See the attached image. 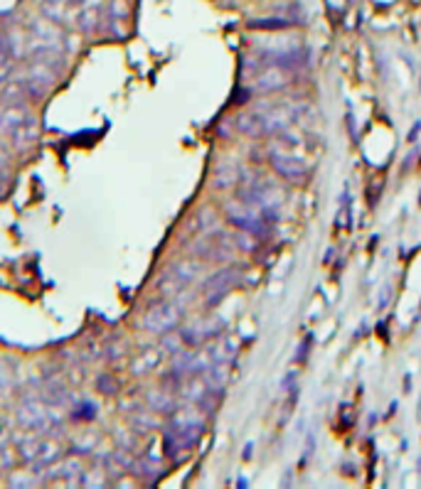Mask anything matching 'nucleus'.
<instances>
[{
  "instance_id": "14",
  "label": "nucleus",
  "mask_w": 421,
  "mask_h": 489,
  "mask_svg": "<svg viewBox=\"0 0 421 489\" xmlns=\"http://www.w3.org/2000/svg\"><path fill=\"white\" fill-rule=\"evenodd\" d=\"M3 172H6V155L0 150V177H3Z\"/></svg>"
},
{
  "instance_id": "13",
  "label": "nucleus",
  "mask_w": 421,
  "mask_h": 489,
  "mask_svg": "<svg viewBox=\"0 0 421 489\" xmlns=\"http://www.w3.org/2000/svg\"><path fill=\"white\" fill-rule=\"evenodd\" d=\"M11 386V374H8V369H0V389H8Z\"/></svg>"
},
{
  "instance_id": "12",
  "label": "nucleus",
  "mask_w": 421,
  "mask_h": 489,
  "mask_svg": "<svg viewBox=\"0 0 421 489\" xmlns=\"http://www.w3.org/2000/svg\"><path fill=\"white\" fill-rule=\"evenodd\" d=\"M158 364V352H148V354H143L138 361L133 364V371H148V369H153V366Z\"/></svg>"
},
{
  "instance_id": "3",
  "label": "nucleus",
  "mask_w": 421,
  "mask_h": 489,
  "mask_svg": "<svg viewBox=\"0 0 421 489\" xmlns=\"http://www.w3.org/2000/svg\"><path fill=\"white\" fill-rule=\"evenodd\" d=\"M25 55H27L25 35L15 37L8 35V32H0V84H6L11 79L13 69H15V62Z\"/></svg>"
},
{
  "instance_id": "6",
  "label": "nucleus",
  "mask_w": 421,
  "mask_h": 489,
  "mask_svg": "<svg viewBox=\"0 0 421 489\" xmlns=\"http://www.w3.org/2000/svg\"><path fill=\"white\" fill-rule=\"evenodd\" d=\"M281 125V120H274L271 113H261V111H244L236 116V128L244 135H266L274 133Z\"/></svg>"
},
{
  "instance_id": "9",
  "label": "nucleus",
  "mask_w": 421,
  "mask_h": 489,
  "mask_svg": "<svg viewBox=\"0 0 421 489\" xmlns=\"http://www.w3.org/2000/svg\"><path fill=\"white\" fill-rule=\"evenodd\" d=\"M271 165H274L276 175H281L288 182L306 180V172H308L306 165L296 158H288V155H271Z\"/></svg>"
},
{
  "instance_id": "4",
  "label": "nucleus",
  "mask_w": 421,
  "mask_h": 489,
  "mask_svg": "<svg viewBox=\"0 0 421 489\" xmlns=\"http://www.w3.org/2000/svg\"><path fill=\"white\" fill-rule=\"evenodd\" d=\"M180 322V308L175 303H161L156 308L148 310V315L143 317V327L148 332L156 335H168V332Z\"/></svg>"
},
{
  "instance_id": "10",
  "label": "nucleus",
  "mask_w": 421,
  "mask_h": 489,
  "mask_svg": "<svg viewBox=\"0 0 421 489\" xmlns=\"http://www.w3.org/2000/svg\"><path fill=\"white\" fill-rule=\"evenodd\" d=\"M18 420H20L25 428H42V425L50 423V411L40 404H25L20 411H18Z\"/></svg>"
},
{
  "instance_id": "1",
  "label": "nucleus",
  "mask_w": 421,
  "mask_h": 489,
  "mask_svg": "<svg viewBox=\"0 0 421 489\" xmlns=\"http://www.w3.org/2000/svg\"><path fill=\"white\" fill-rule=\"evenodd\" d=\"M0 135L18 148H27L40 135V123L25 101H3L0 104Z\"/></svg>"
},
{
  "instance_id": "2",
  "label": "nucleus",
  "mask_w": 421,
  "mask_h": 489,
  "mask_svg": "<svg viewBox=\"0 0 421 489\" xmlns=\"http://www.w3.org/2000/svg\"><path fill=\"white\" fill-rule=\"evenodd\" d=\"M25 45L30 57H57L62 55V35L52 22L32 20L25 32Z\"/></svg>"
},
{
  "instance_id": "8",
  "label": "nucleus",
  "mask_w": 421,
  "mask_h": 489,
  "mask_svg": "<svg viewBox=\"0 0 421 489\" xmlns=\"http://www.w3.org/2000/svg\"><path fill=\"white\" fill-rule=\"evenodd\" d=\"M236 283V270L232 268H225L220 273H215L205 285V295H207V303L210 305H217L227 293L232 290V285Z\"/></svg>"
},
{
  "instance_id": "5",
  "label": "nucleus",
  "mask_w": 421,
  "mask_h": 489,
  "mask_svg": "<svg viewBox=\"0 0 421 489\" xmlns=\"http://www.w3.org/2000/svg\"><path fill=\"white\" fill-rule=\"evenodd\" d=\"M20 453L30 464L50 467V464L60 457V445L52 443V440H47V438H30L27 443H22Z\"/></svg>"
},
{
  "instance_id": "7",
  "label": "nucleus",
  "mask_w": 421,
  "mask_h": 489,
  "mask_svg": "<svg viewBox=\"0 0 421 489\" xmlns=\"http://www.w3.org/2000/svg\"><path fill=\"white\" fill-rule=\"evenodd\" d=\"M197 273H200V263H195V261H182V263L173 266L166 278L161 280L163 293H178L187 283H192L197 278Z\"/></svg>"
},
{
  "instance_id": "11",
  "label": "nucleus",
  "mask_w": 421,
  "mask_h": 489,
  "mask_svg": "<svg viewBox=\"0 0 421 489\" xmlns=\"http://www.w3.org/2000/svg\"><path fill=\"white\" fill-rule=\"evenodd\" d=\"M283 84H288L286 69H283V67H274V69L264 71V74L256 79L254 89L256 91H276V89H281Z\"/></svg>"
}]
</instances>
